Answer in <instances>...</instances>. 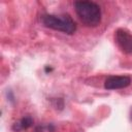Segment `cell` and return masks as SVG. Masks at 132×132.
I'll return each instance as SVG.
<instances>
[{
    "instance_id": "obj_3",
    "label": "cell",
    "mask_w": 132,
    "mask_h": 132,
    "mask_svg": "<svg viewBox=\"0 0 132 132\" xmlns=\"http://www.w3.org/2000/svg\"><path fill=\"white\" fill-rule=\"evenodd\" d=\"M114 40L121 51L125 54H132V34L123 28L114 32Z\"/></svg>"
},
{
    "instance_id": "obj_2",
    "label": "cell",
    "mask_w": 132,
    "mask_h": 132,
    "mask_svg": "<svg viewBox=\"0 0 132 132\" xmlns=\"http://www.w3.org/2000/svg\"><path fill=\"white\" fill-rule=\"evenodd\" d=\"M42 24L50 29L60 31L66 34H73L76 30V25L73 19L69 14H43L41 16Z\"/></svg>"
},
{
    "instance_id": "obj_5",
    "label": "cell",
    "mask_w": 132,
    "mask_h": 132,
    "mask_svg": "<svg viewBox=\"0 0 132 132\" xmlns=\"http://www.w3.org/2000/svg\"><path fill=\"white\" fill-rule=\"evenodd\" d=\"M33 125V119L30 116H26L24 117L22 120H20L19 122L14 123L12 125V130L14 132H20L24 129H28Z\"/></svg>"
},
{
    "instance_id": "obj_4",
    "label": "cell",
    "mask_w": 132,
    "mask_h": 132,
    "mask_svg": "<svg viewBox=\"0 0 132 132\" xmlns=\"http://www.w3.org/2000/svg\"><path fill=\"white\" fill-rule=\"evenodd\" d=\"M131 77L129 75H110L104 81V88L106 90H119L125 89L131 85Z\"/></svg>"
},
{
    "instance_id": "obj_1",
    "label": "cell",
    "mask_w": 132,
    "mask_h": 132,
    "mask_svg": "<svg viewBox=\"0 0 132 132\" xmlns=\"http://www.w3.org/2000/svg\"><path fill=\"white\" fill-rule=\"evenodd\" d=\"M74 10L80 22L87 27H97L101 22V8L93 2L87 0L75 1L73 3Z\"/></svg>"
},
{
    "instance_id": "obj_6",
    "label": "cell",
    "mask_w": 132,
    "mask_h": 132,
    "mask_svg": "<svg viewBox=\"0 0 132 132\" xmlns=\"http://www.w3.org/2000/svg\"><path fill=\"white\" fill-rule=\"evenodd\" d=\"M131 119H132V110H131Z\"/></svg>"
}]
</instances>
